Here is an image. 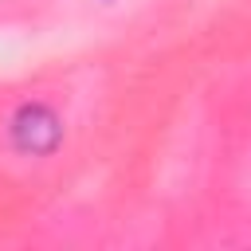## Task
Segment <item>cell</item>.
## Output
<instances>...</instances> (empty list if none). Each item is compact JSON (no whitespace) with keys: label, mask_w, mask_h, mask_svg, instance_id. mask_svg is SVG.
Wrapping results in <instances>:
<instances>
[{"label":"cell","mask_w":251,"mask_h":251,"mask_svg":"<svg viewBox=\"0 0 251 251\" xmlns=\"http://www.w3.org/2000/svg\"><path fill=\"white\" fill-rule=\"evenodd\" d=\"M63 137V126L59 118L43 106V102H24L12 118V141L24 149V153H51Z\"/></svg>","instance_id":"obj_1"}]
</instances>
